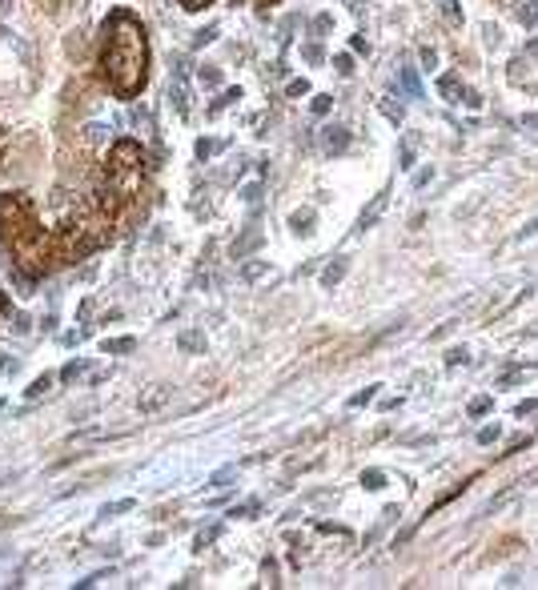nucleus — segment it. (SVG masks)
<instances>
[{"label":"nucleus","instance_id":"f257e3e1","mask_svg":"<svg viewBox=\"0 0 538 590\" xmlns=\"http://www.w3.org/2000/svg\"><path fill=\"white\" fill-rule=\"evenodd\" d=\"M97 65H101V81L109 85L117 101H133L149 85V37L129 9H113L105 17Z\"/></svg>","mask_w":538,"mask_h":590},{"label":"nucleus","instance_id":"f03ea898","mask_svg":"<svg viewBox=\"0 0 538 590\" xmlns=\"http://www.w3.org/2000/svg\"><path fill=\"white\" fill-rule=\"evenodd\" d=\"M0 245L25 281H41L53 269L57 245L53 233H45L29 193H0Z\"/></svg>","mask_w":538,"mask_h":590},{"label":"nucleus","instance_id":"7ed1b4c3","mask_svg":"<svg viewBox=\"0 0 538 590\" xmlns=\"http://www.w3.org/2000/svg\"><path fill=\"white\" fill-rule=\"evenodd\" d=\"M141 189H145V149L133 141V137H121L105 165H101V181H97V209L117 221L121 213H129L137 201H141Z\"/></svg>","mask_w":538,"mask_h":590},{"label":"nucleus","instance_id":"20e7f679","mask_svg":"<svg viewBox=\"0 0 538 590\" xmlns=\"http://www.w3.org/2000/svg\"><path fill=\"white\" fill-rule=\"evenodd\" d=\"M386 197H390V189H382V193L374 197V205H370V209L362 213V221H358V233H366V229H370V225L382 217V209H386Z\"/></svg>","mask_w":538,"mask_h":590},{"label":"nucleus","instance_id":"39448f33","mask_svg":"<svg viewBox=\"0 0 538 590\" xmlns=\"http://www.w3.org/2000/svg\"><path fill=\"white\" fill-rule=\"evenodd\" d=\"M322 141H326V149H330V153H346V145H350V133H346L342 125H330Z\"/></svg>","mask_w":538,"mask_h":590},{"label":"nucleus","instance_id":"423d86ee","mask_svg":"<svg viewBox=\"0 0 538 590\" xmlns=\"http://www.w3.org/2000/svg\"><path fill=\"white\" fill-rule=\"evenodd\" d=\"M346 277V257H334V265L322 273V285H338Z\"/></svg>","mask_w":538,"mask_h":590},{"label":"nucleus","instance_id":"0eeeda50","mask_svg":"<svg viewBox=\"0 0 538 590\" xmlns=\"http://www.w3.org/2000/svg\"><path fill=\"white\" fill-rule=\"evenodd\" d=\"M165 398H169L165 390H153V394H145L137 406H141V414H153V410H161V406H165Z\"/></svg>","mask_w":538,"mask_h":590},{"label":"nucleus","instance_id":"6e6552de","mask_svg":"<svg viewBox=\"0 0 538 590\" xmlns=\"http://www.w3.org/2000/svg\"><path fill=\"white\" fill-rule=\"evenodd\" d=\"M290 225H294L298 233H314V229H310V225H314V209H302V213H294V217H290Z\"/></svg>","mask_w":538,"mask_h":590},{"label":"nucleus","instance_id":"1a4fd4ad","mask_svg":"<svg viewBox=\"0 0 538 590\" xmlns=\"http://www.w3.org/2000/svg\"><path fill=\"white\" fill-rule=\"evenodd\" d=\"M233 101H241V93H237V89H229V93H221V101H213V105H209V117H217V113H221V109H229Z\"/></svg>","mask_w":538,"mask_h":590},{"label":"nucleus","instance_id":"9d476101","mask_svg":"<svg viewBox=\"0 0 538 590\" xmlns=\"http://www.w3.org/2000/svg\"><path fill=\"white\" fill-rule=\"evenodd\" d=\"M137 342L133 338H117V342H105V354H129Z\"/></svg>","mask_w":538,"mask_h":590},{"label":"nucleus","instance_id":"9b49d317","mask_svg":"<svg viewBox=\"0 0 538 590\" xmlns=\"http://www.w3.org/2000/svg\"><path fill=\"white\" fill-rule=\"evenodd\" d=\"M382 482H386L382 470H366V474H362V486H366V490H382Z\"/></svg>","mask_w":538,"mask_h":590},{"label":"nucleus","instance_id":"f8f14e48","mask_svg":"<svg viewBox=\"0 0 538 590\" xmlns=\"http://www.w3.org/2000/svg\"><path fill=\"white\" fill-rule=\"evenodd\" d=\"M402 85H406V93H410V97H422V89H418V77H414V69H402Z\"/></svg>","mask_w":538,"mask_h":590},{"label":"nucleus","instance_id":"ddd939ff","mask_svg":"<svg viewBox=\"0 0 538 590\" xmlns=\"http://www.w3.org/2000/svg\"><path fill=\"white\" fill-rule=\"evenodd\" d=\"M438 89H442V97H458V93H462L458 77H442V81H438Z\"/></svg>","mask_w":538,"mask_h":590},{"label":"nucleus","instance_id":"4468645a","mask_svg":"<svg viewBox=\"0 0 538 590\" xmlns=\"http://www.w3.org/2000/svg\"><path fill=\"white\" fill-rule=\"evenodd\" d=\"M257 241H261V233H257V229H253V233H249V237H245V241H237V245H233V257H241V253H249V249H253V245H257Z\"/></svg>","mask_w":538,"mask_h":590},{"label":"nucleus","instance_id":"2eb2a0df","mask_svg":"<svg viewBox=\"0 0 538 590\" xmlns=\"http://www.w3.org/2000/svg\"><path fill=\"white\" fill-rule=\"evenodd\" d=\"M490 406H494V402H490L486 394H482V398H474V402H470V418H482V414H490Z\"/></svg>","mask_w":538,"mask_h":590},{"label":"nucleus","instance_id":"dca6fc26","mask_svg":"<svg viewBox=\"0 0 538 590\" xmlns=\"http://www.w3.org/2000/svg\"><path fill=\"white\" fill-rule=\"evenodd\" d=\"M197 81H201L205 89H217V85H221V73H217V69H201V77H197Z\"/></svg>","mask_w":538,"mask_h":590},{"label":"nucleus","instance_id":"f3484780","mask_svg":"<svg viewBox=\"0 0 538 590\" xmlns=\"http://www.w3.org/2000/svg\"><path fill=\"white\" fill-rule=\"evenodd\" d=\"M261 273H265V261H249V265L241 269V277H245V281H257Z\"/></svg>","mask_w":538,"mask_h":590},{"label":"nucleus","instance_id":"a211bd4d","mask_svg":"<svg viewBox=\"0 0 538 590\" xmlns=\"http://www.w3.org/2000/svg\"><path fill=\"white\" fill-rule=\"evenodd\" d=\"M201 346H205L201 334H181V350H201Z\"/></svg>","mask_w":538,"mask_h":590},{"label":"nucleus","instance_id":"6ab92c4d","mask_svg":"<svg viewBox=\"0 0 538 590\" xmlns=\"http://www.w3.org/2000/svg\"><path fill=\"white\" fill-rule=\"evenodd\" d=\"M49 386H53V378H49V374H45V378H37V382L29 386V398H41V394H45Z\"/></svg>","mask_w":538,"mask_h":590},{"label":"nucleus","instance_id":"aec40b11","mask_svg":"<svg viewBox=\"0 0 538 590\" xmlns=\"http://www.w3.org/2000/svg\"><path fill=\"white\" fill-rule=\"evenodd\" d=\"M374 390H378V386H366L362 394H354V398H350V406H366V402H374Z\"/></svg>","mask_w":538,"mask_h":590},{"label":"nucleus","instance_id":"412c9836","mask_svg":"<svg viewBox=\"0 0 538 590\" xmlns=\"http://www.w3.org/2000/svg\"><path fill=\"white\" fill-rule=\"evenodd\" d=\"M213 538H217V526H209V530H201V534H197V542H193V546H197V550H205V546H209V542H213Z\"/></svg>","mask_w":538,"mask_h":590},{"label":"nucleus","instance_id":"4be33fe9","mask_svg":"<svg viewBox=\"0 0 538 590\" xmlns=\"http://www.w3.org/2000/svg\"><path fill=\"white\" fill-rule=\"evenodd\" d=\"M286 93H290V97H306V93H310V81H290Z\"/></svg>","mask_w":538,"mask_h":590},{"label":"nucleus","instance_id":"5701e85b","mask_svg":"<svg viewBox=\"0 0 538 590\" xmlns=\"http://www.w3.org/2000/svg\"><path fill=\"white\" fill-rule=\"evenodd\" d=\"M217 149H221V145H217V141H201V145H197V157H201V161H205V157H213V153H217Z\"/></svg>","mask_w":538,"mask_h":590},{"label":"nucleus","instance_id":"b1692460","mask_svg":"<svg viewBox=\"0 0 538 590\" xmlns=\"http://www.w3.org/2000/svg\"><path fill=\"white\" fill-rule=\"evenodd\" d=\"M494 438H498V426H482V430H478V442H482V446H490Z\"/></svg>","mask_w":538,"mask_h":590},{"label":"nucleus","instance_id":"393cba45","mask_svg":"<svg viewBox=\"0 0 538 590\" xmlns=\"http://www.w3.org/2000/svg\"><path fill=\"white\" fill-rule=\"evenodd\" d=\"M125 510H133V502H129V498H125V502H113V506H105L101 514L109 518V514H125Z\"/></svg>","mask_w":538,"mask_h":590},{"label":"nucleus","instance_id":"a878e982","mask_svg":"<svg viewBox=\"0 0 538 590\" xmlns=\"http://www.w3.org/2000/svg\"><path fill=\"white\" fill-rule=\"evenodd\" d=\"M213 37H217V29H201V33H197V37H193V45H197V49H201V45H209V41H213Z\"/></svg>","mask_w":538,"mask_h":590},{"label":"nucleus","instance_id":"bb28decb","mask_svg":"<svg viewBox=\"0 0 538 590\" xmlns=\"http://www.w3.org/2000/svg\"><path fill=\"white\" fill-rule=\"evenodd\" d=\"M334 69H338L342 77H350V73H354V61H350V57H338V61H334Z\"/></svg>","mask_w":538,"mask_h":590},{"label":"nucleus","instance_id":"cd10ccee","mask_svg":"<svg viewBox=\"0 0 538 590\" xmlns=\"http://www.w3.org/2000/svg\"><path fill=\"white\" fill-rule=\"evenodd\" d=\"M330 105H334V97H314V113H318V117L330 113Z\"/></svg>","mask_w":538,"mask_h":590},{"label":"nucleus","instance_id":"c85d7f7f","mask_svg":"<svg viewBox=\"0 0 538 590\" xmlns=\"http://www.w3.org/2000/svg\"><path fill=\"white\" fill-rule=\"evenodd\" d=\"M81 370H85V362H69V366H65V374H61V378H65V382H73V378H77V374H81Z\"/></svg>","mask_w":538,"mask_h":590},{"label":"nucleus","instance_id":"c756f323","mask_svg":"<svg viewBox=\"0 0 538 590\" xmlns=\"http://www.w3.org/2000/svg\"><path fill=\"white\" fill-rule=\"evenodd\" d=\"M41 5H45L49 13H61V9H69V5H73V0H41Z\"/></svg>","mask_w":538,"mask_h":590},{"label":"nucleus","instance_id":"7c9ffc66","mask_svg":"<svg viewBox=\"0 0 538 590\" xmlns=\"http://www.w3.org/2000/svg\"><path fill=\"white\" fill-rule=\"evenodd\" d=\"M265 586H278V566L265 562Z\"/></svg>","mask_w":538,"mask_h":590},{"label":"nucleus","instance_id":"2f4dec72","mask_svg":"<svg viewBox=\"0 0 538 590\" xmlns=\"http://www.w3.org/2000/svg\"><path fill=\"white\" fill-rule=\"evenodd\" d=\"M306 61L318 65V61H322V49H318V45H306Z\"/></svg>","mask_w":538,"mask_h":590},{"label":"nucleus","instance_id":"473e14b6","mask_svg":"<svg viewBox=\"0 0 538 590\" xmlns=\"http://www.w3.org/2000/svg\"><path fill=\"white\" fill-rule=\"evenodd\" d=\"M458 362H466V350H450L446 354V366H458Z\"/></svg>","mask_w":538,"mask_h":590},{"label":"nucleus","instance_id":"72a5a7b5","mask_svg":"<svg viewBox=\"0 0 538 590\" xmlns=\"http://www.w3.org/2000/svg\"><path fill=\"white\" fill-rule=\"evenodd\" d=\"M181 5H185L189 13H197V9H205V5H213V0H181Z\"/></svg>","mask_w":538,"mask_h":590},{"label":"nucleus","instance_id":"f704fd0d","mask_svg":"<svg viewBox=\"0 0 538 590\" xmlns=\"http://www.w3.org/2000/svg\"><path fill=\"white\" fill-rule=\"evenodd\" d=\"M522 25H538V9H522Z\"/></svg>","mask_w":538,"mask_h":590},{"label":"nucleus","instance_id":"c9c22d12","mask_svg":"<svg viewBox=\"0 0 538 590\" xmlns=\"http://www.w3.org/2000/svg\"><path fill=\"white\" fill-rule=\"evenodd\" d=\"M422 65H426V69H434V65H438V57H434V49H422Z\"/></svg>","mask_w":538,"mask_h":590},{"label":"nucleus","instance_id":"e433bc0d","mask_svg":"<svg viewBox=\"0 0 538 590\" xmlns=\"http://www.w3.org/2000/svg\"><path fill=\"white\" fill-rule=\"evenodd\" d=\"M410 165H414V145L402 149V169H410Z\"/></svg>","mask_w":538,"mask_h":590},{"label":"nucleus","instance_id":"4c0bfd02","mask_svg":"<svg viewBox=\"0 0 538 590\" xmlns=\"http://www.w3.org/2000/svg\"><path fill=\"white\" fill-rule=\"evenodd\" d=\"M534 406H538V402H534V398H526V402H518V406H514V410H518V414H522V418H526V414H530V410H534Z\"/></svg>","mask_w":538,"mask_h":590},{"label":"nucleus","instance_id":"58836bf2","mask_svg":"<svg viewBox=\"0 0 538 590\" xmlns=\"http://www.w3.org/2000/svg\"><path fill=\"white\" fill-rule=\"evenodd\" d=\"M9 314V293H0V318Z\"/></svg>","mask_w":538,"mask_h":590},{"label":"nucleus","instance_id":"ea45409f","mask_svg":"<svg viewBox=\"0 0 538 590\" xmlns=\"http://www.w3.org/2000/svg\"><path fill=\"white\" fill-rule=\"evenodd\" d=\"M257 5H274V0H257Z\"/></svg>","mask_w":538,"mask_h":590}]
</instances>
